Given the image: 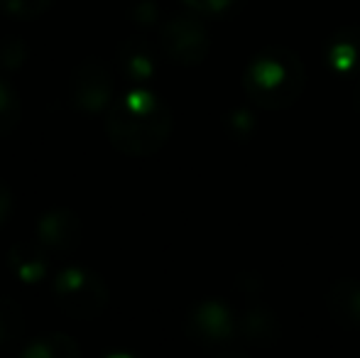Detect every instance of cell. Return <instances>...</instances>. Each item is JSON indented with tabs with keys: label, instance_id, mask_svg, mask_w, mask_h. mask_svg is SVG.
<instances>
[{
	"label": "cell",
	"instance_id": "6da1fadb",
	"mask_svg": "<svg viewBox=\"0 0 360 358\" xmlns=\"http://www.w3.org/2000/svg\"><path fill=\"white\" fill-rule=\"evenodd\" d=\"M172 133V113L165 103L150 110H133L125 101L105 110V135L110 145L130 158H147L167 143Z\"/></svg>",
	"mask_w": 360,
	"mask_h": 358
},
{
	"label": "cell",
	"instance_id": "7a4b0ae2",
	"mask_svg": "<svg viewBox=\"0 0 360 358\" xmlns=\"http://www.w3.org/2000/svg\"><path fill=\"white\" fill-rule=\"evenodd\" d=\"M302 62L287 49H265L245 72V91L262 108H285L302 91Z\"/></svg>",
	"mask_w": 360,
	"mask_h": 358
},
{
	"label": "cell",
	"instance_id": "3957f363",
	"mask_svg": "<svg viewBox=\"0 0 360 358\" xmlns=\"http://www.w3.org/2000/svg\"><path fill=\"white\" fill-rule=\"evenodd\" d=\"M54 295L69 317L94 319L108 305V290L98 275L81 268H67L54 277Z\"/></svg>",
	"mask_w": 360,
	"mask_h": 358
},
{
	"label": "cell",
	"instance_id": "277c9868",
	"mask_svg": "<svg viewBox=\"0 0 360 358\" xmlns=\"http://www.w3.org/2000/svg\"><path fill=\"white\" fill-rule=\"evenodd\" d=\"M69 96L76 108L86 113H101L113 103V77L101 59H86L72 74Z\"/></svg>",
	"mask_w": 360,
	"mask_h": 358
},
{
	"label": "cell",
	"instance_id": "5b68a950",
	"mask_svg": "<svg viewBox=\"0 0 360 358\" xmlns=\"http://www.w3.org/2000/svg\"><path fill=\"white\" fill-rule=\"evenodd\" d=\"M160 42L167 57L179 64H201L209 54L206 27L194 18H174L160 30Z\"/></svg>",
	"mask_w": 360,
	"mask_h": 358
},
{
	"label": "cell",
	"instance_id": "8992f818",
	"mask_svg": "<svg viewBox=\"0 0 360 358\" xmlns=\"http://www.w3.org/2000/svg\"><path fill=\"white\" fill-rule=\"evenodd\" d=\"M189 331L206 346H218L231 341L233 331V317L221 302H204L194 309V314L189 317Z\"/></svg>",
	"mask_w": 360,
	"mask_h": 358
},
{
	"label": "cell",
	"instance_id": "52a82bcc",
	"mask_svg": "<svg viewBox=\"0 0 360 358\" xmlns=\"http://www.w3.org/2000/svg\"><path fill=\"white\" fill-rule=\"evenodd\" d=\"M81 234H84V226H81L79 216L69 209L49 211L37 224V238L44 248L74 250L81 241Z\"/></svg>",
	"mask_w": 360,
	"mask_h": 358
},
{
	"label": "cell",
	"instance_id": "ba28073f",
	"mask_svg": "<svg viewBox=\"0 0 360 358\" xmlns=\"http://www.w3.org/2000/svg\"><path fill=\"white\" fill-rule=\"evenodd\" d=\"M42 245V243H39ZM34 243H20L10 250V268L22 282H39L47 275V255Z\"/></svg>",
	"mask_w": 360,
	"mask_h": 358
},
{
	"label": "cell",
	"instance_id": "9c48e42d",
	"mask_svg": "<svg viewBox=\"0 0 360 358\" xmlns=\"http://www.w3.org/2000/svg\"><path fill=\"white\" fill-rule=\"evenodd\" d=\"M79 344L67 334H47L22 349V358H79Z\"/></svg>",
	"mask_w": 360,
	"mask_h": 358
},
{
	"label": "cell",
	"instance_id": "30bf717a",
	"mask_svg": "<svg viewBox=\"0 0 360 358\" xmlns=\"http://www.w3.org/2000/svg\"><path fill=\"white\" fill-rule=\"evenodd\" d=\"M118 59L123 64L125 74L130 79H135V82H147L152 77V72H155V57L150 54L147 44L138 42V39L123 44L118 52Z\"/></svg>",
	"mask_w": 360,
	"mask_h": 358
},
{
	"label": "cell",
	"instance_id": "8fae6325",
	"mask_svg": "<svg viewBox=\"0 0 360 358\" xmlns=\"http://www.w3.org/2000/svg\"><path fill=\"white\" fill-rule=\"evenodd\" d=\"M331 312L338 317L341 324L360 326V285L343 282L331 295Z\"/></svg>",
	"mask_w": 360,
	"mask_h": 358
},
{
	"label": "cell",
	"instance_id": "7c38bea8",
	"mask_svg": "<svg viewBox=\"0 0 360 358\" xmlns=\"http://www.w3.org/2000/svg\"><path fill=\"white\" fill-rule=\"evenodd\" d=\"M25 334V312L10 297H0V349L15 346Z\"/></svg>",
	"mask_w": 360,
	"mask_h": 358
},
{
	"label": "cell",
	"instance_id": "4fadbf2b",
	"mask_svg": "<svg viewBox=\"0 0 360 358\" xmlns=\"http://www.w3.org/2000/svg\"><path fill=\"white\" fill-rule=\"evenodd\" d=\"M331 64L338 72H358L360 69V30H348L331 44Z\"/></svg>",
	"mask_w": 360,
	"mask_h": 358
},
{
	"label": "cell",
	"instance_id": "5bb4252c",
	"mask_svg": "<svg viewBox=\"0 0 360 358\" xmlns=\"http://www.w3.org/2000/svg\"><path fill=\"white\" fill-rule=\"evenodd\" d=\"M20 113H22V106H20L18 91L0 79V135H8L18 128Z\"/></svg>",
	"mask_w": 360,
	"mask_h": 358
},
{
	"label": "cell",
	"instance_id": "9a60e30c",
	"mask_svg": "<svg viewBox=\"0 0 360 358\" xmlns=\"http://www.w3.org/2000/svg\"><path fill=\"white\" fill-rule=\"evenodd\" d=\"M27 59V47L20 37H5L0 39V69L13 72L20 69Z\"/></svg>",
	"mask_w": 360,
	"mask_h": 358
},
{
	"label": "cell",
	"instance_id": "2e32d148",
	"mask_svg": "<svg viewBox=\"0 0 360 358\" xmlns=\"http://www.w3.org/2000/svg\"><path fill=\"white\" fill-rule=\"evenodd\" d=\"M52 3L54 0H0L5 13L15 15V18H20V20L39 18V15L52 8Z\"/></svg>",
	"mask_w": 360,
	"mask_h": 358
},
{
	"label": "cell",
	"instance_id": "e0dca14e",
	"mask_svg": "<svg viewBox=\"0 0 360 358\" xmlns=\"http://www.w3.org/2000/svg\"><path fill=\"white\" fill-rule=\"evenodd\" d=\"M130 15H133L135 23L143 25V27H147V25L155 23V18H157V8H155V3H152V0H143V3H138L133 10H130Z\"/></svg>",
	"mask_w": 360,
	"mask_h": 358
},
{
	"label": "cell",
	"instance_id": "ac0fdd59",
	"mask_svg": "<svg viewBox=\"0 0 360 358\" xmlns=\"http://www.w3.org/2000/svg\"><path fill=\"white\" fill-rule=\"evenodd\" d=\"M186 5L194 10H199V13H223V10H228L233 5V0H186Z\"/></svg>",
	"mask_w": 360,
	"mask_h": 358
},
{
	"label": "cell",
	"instance_id": "d6986e66",
	"mask_svg": "<svg viewBox=\"0 0 360 358\" xmlns=\"http://www.w3.org/2000/svg\"><path fill=\"white\" fill-rule=\"evenodd\" d=\"M13 209H15L13 191H10V186L5 184L3 179H0V226H3L5 221L10 219V214H13Z\"/></svg>",
	"mask_w": 360,
	"mask_h": 358
}]
</instances>
